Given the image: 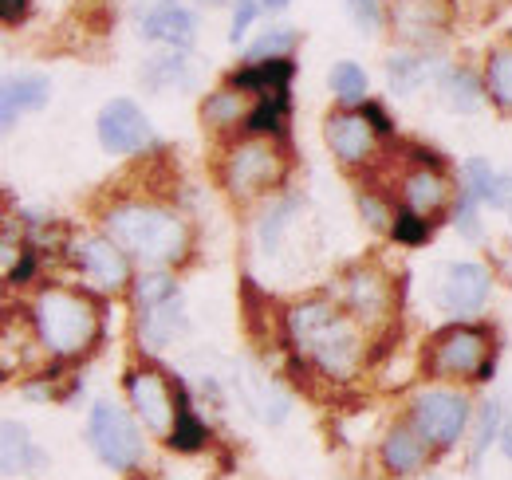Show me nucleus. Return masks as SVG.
<instances>
[{
  "label": "nucleus",
  "instance_id": "obj_1",
  "mask_svg": "<svg viewBox=\"0 0 512 480\" xmlns=\"http://www.w3.org/2000/svg\"><path fill=\"white\" fill-rule=\"evenodd\" d=\"M288 331H292V343L300 347V355H308L331 378H347L363 359L359 331L351 327V319L339 307H331L327 300L292 307Z\"/></svg>",
  "mask_w": 512,
  "mask_h": 480
},
{
  "label": "nucleus",
  "instance_id": "obj_2",
  "mask_svg": "<svg viewBox=\"0 0 512 480\" xmlns=\"http://www.w3.org/2000/svg\"><path fill=\"white\" fill-rule=\"evenodd\" d=\"M107 237L115 240L127 256H138L146 264H174L186 256L190 233L186 225L158 205H119L107 217Z\"/></svg>",
  "mask_w": 512,
  "mask_h": 480
},
{
  "label": "nucleus",
  "instance_id": "obj_3",
  "mask_svg": "<svg viewBox=\"0 0 512 480\" xmlns=\"http://www.w3.org/2000/svg\"><path fill=\"white\" fill-rule=\"evenodd\" d=\"M32 323H36L40 343L52 355H79V351H87L95 331H99L95 307L83 296H71V292H60V288L40 292V300L32 307Z\"/></svg>",
  "mask_w": 512,
  "mask_h": 480
},
{
  "label": "nucleus",
  "instance_id": "obj_4",
  "mask_svg": "<svg viewBox=\"0 0 512 480\" xmlns=\"http://www.w3.org/2000/svg\"><path fill=\"white\" fill-rule=\"evenodd\" d=\"M87 437H91V449L111 469H134L142 461V437L127 418V410H119L115 402H95L87 418Z\"/></svg>",
  "mask_w": 512,
  "mask_h": 480
},
{
  "label": "nucleus",
  "instance_id": "obj_5",
  "mask_svg": "<svg viewBox=\"0 0 512 480\" xmlns=\"http://www.w3.org/2000/svg\"><path fill=\"white\" fill-rule=\"evenodd\" d=\"M434 370L446 378H473L485 382L493 374L489 335L481 327H449L434 343Z\"/></svg>",
  "mask_w": 512,
  "mask_h": 480
},
{
  "label": "nucleus",
  "instance_id": "obj_6",
  "mask_svg": "<svg viewBox=\"0 0 512 480\" xmlns=\"http://www.w3.org/2000/svg\"><path fill=\"white\" fill-rule=\"evenodd\" d=\"M410 418H414V429H418L430 445L446 449V445H453V441L461 437V429H465V421H469V406H465V398L453 394V390H426V394L414 398Z\"/></svg>",
  "mask_w": 512,
  "mask_h": 480
},
{
  "label": "nucleus",
  "instance_id": "obj_7",
  "mask_svg": "<svg viewBox=\"0 0 512 480\" xmlns=\"http://www.w3.org/2000/svg\"><path fill=\"white\" fill-rule=\"evenodd\" d=\"M434 300L442 303L453 315H473L489 300V272L473 260H457L442 264L438 280H434Z\"/></svg>",
  "mask_w": 512,
  "mask_h": 480
},
{
  "label": "nucleus",
  "instance_id": "obj_8",
  "mask_svg": "<svg viewBox=\"0 0 512 480\" xmlns=\"http://www.w3.org/2000/svg\"><path fill=\"white\" fill-rule=\"evenodd\" d=\"M280 178V154L268 146V142H245L229 154V166H225V185L237 193V197H253L260 189H268L272 181Z\"/></svg>",
  "mask_w": 512,
  "mask_h": 480
},
{
  "label": "nucleus",
  "instance_id": "obj_9",
  "mask_svg": "<svg viewBox=\"0 0 512 480\" xmlns=\"http://www.w3.org/2000/svg\"><path fill=\"white\" fill-rule=\"evenodd\" d=\"M95 130H99V142L107 154H138L150 142V122L130 99H111L99 111Z\"/></svg>",
  "mask_w": 512,
  "mask_h": 480
},
{
  "label": "nucleus",
  "instance_id": "obj_10",
  "mask_svg": "<svg viewBox=\"0 0 512 480\" xmlns=\"http://www.w3.org/2000/svg\"><path fill=\"white\" fill-rule=\"evenodd\" d=\"M127 394L130 406L138 410L142 425L150 433H174V421H178V410H174V398L162 382V374L154 370H134L127 378Z\"/></svg>",
  "mask_w": 512,
  "mask_h": 480
},
{
  "label": "nucleus",
  "instance_id": "obj_11",
  "mask_svg": "<svg viewBox=\"0 0 512 480\" xmlns=\"http://www.w3.org/2000/svg\"><path fill=\"white\" fill-rule=\"evenodd\" d=\"M390 24H394V36H402L406 44H434L446 32L449 8L446 0H394Z\"/></svg>",
  "mask_w": 512,
  "mask_h": 480
},
{
  "label": "nucleus",
  "instance_id": "obj_12",
  "mask_svg": "<svg viewBox=\"0 0 512 480\" xmlns=\"http://www.w3.org/2000/svg\"><path fill=\"white\" fill-rule=\"evenodd\" d=\"M75 260H79L83 276H87L95 288H103V292L123 288V284H127V276H130L127 252H123L111 237L79 240V244H75Z\"/></svg>",
  "mask_w": 512,
  "mask_h": 480
},
{
  "label": "nucleus",
  "instance_id": "obj_13",
  "mask_svg": "<svg viewBox=\"0 0 512 480\" xmlns=\"http://www.w3.org/2000/svg\"><path fill=\"white\" fill-rule=\"evenodd\" d=\"M323 138H327V146L335 150L339 162L355 166V162H367L371 150H375V122L367 115L343 111V115H331L323 122Z\"/></svg>",
  "mask_w": 512,
  "mask_h": 480
},
{
  "label": "nucleus",
  "instance_id": "obj_14",
  "mask_svg": "<svg viewBox=\"0 0 512 480\" xmlns=\"http://www.w3.org/2000/svg\"><path fill=\"white\" fill-rule=\"evenodd\" d=\"M142 36L146 40H158V44H166L174 52H186L193 40H197V20H193V12L186 4L162 0V4H154L142 16Z\"/></svg>",
  "mask_w": 512,
  "mask_h": 480
},
{
  "label": "nucleus",
  "instance_id": "obj_15",
  "mask_svg": "<svg viewBox=\"0 0 512 480\" xmlns=\"http://www.w3.org/2000/svg\"><path fill=\"white\" fill-rule=\"evenodd\" d=\"M426 437L414 429V425H398V429H390L383 441V465L390 473H414V469H422V461H426Z\"/></svg>",
  "mask_w": 512,
  "mask_h": 480
},
{
  "label": "nucleus",
  "instance_id": "obj_16",
  "mask_svg": "<svg viewBox=\"0 0 512 480\" xmlns=\"http://www.w3.org/2000/svg\"><path fill=\"white\" fill-rule=\"evenodd\" d=\"M465 189L477 201H489L497 209H509L512 205V178L509 174H497L485 158H469L465 162Z\"/></svg>",
  "mask_w": 512,
  "mask_h": 480
},
{
  "label": "nucleus",
  "instance_id": "obj_17",
  "mask_svg": "<svg viewBox=\"0 0 512 480\" xmlns=\"http://www.w3.org/2000/svg\"><path fill=\"white\" fill-rule=\"evenodd\" d=\"M52 99V83L44 75H20V79H8L4 83V122L12 126L16 111H40L44 103Z\"/></svg>",
  "mask_w": 512,
  "mask_h": 480
},
{
  "label": "nucleus",
  "instance_id": "obj_18",
  "mask_svg": "<svg viewBox=\"0 0 512 480\" xmlns=\"http://www.w3.org/2000/svg\"><path fill=\"white\" fill-rule=\"evenodd\" d=\"M182 327H186V319H182V296L158 303V307H146V315H142V339L150 343V351H162L170 339H178Z\"/></svg>",
  "mask_w": 512,
  "mask_h": 480
},
{
  "label": "nucleus",
  "instance_id": "obj_19",
  "mask_svg": "<svg viewBox=\"0 0 512 480\" xmlns=\"http://www.w3.org/2000/svg\"><path fill=\"white\" fill-rule=\"evenodd\" d=\"M402 197H406V209H414V213L430 217V213H438V209L446 205L449 185H446V178H442V174L418 170V174H410V178H406V185H402Z\"/></svg>",
  "mask_w": 512,
  "mask_h": 480
},
{
  "label": "nucleus",
  "instance_id": "obj_20",
  "mask_svg": "<svg viewBox=\"0 0 512 480\" xmlns=\"http://www.w3.org/2000/svg\"><path fill=\"white\" fill-rule=\"evenodd\" d=\"M288 75H292V63L288 60H264V63L245 67V71H237L233 83H237L241 91H260V95H268V91H288Z\"/></svg>",
  "mask_w": 512,
  "mask_h": 480
},
{
  "label": "nucleus",
  "instance_id": "obj_21",
  "mask_svg": "<svg viewBox=\"0 0 512 480\" xmlns=\"http://www.w3.org/2000/svg\"><path fill=\"white\" fill-rule=\"evenodd\" d=\"M142 83L154 87V91H170V87H186L190 83V63L182 52H170V56H154L142 67Z\"/></svg>",
  "mask_w": 512,
  "mask_h": 480
},
{
  "label": "nucleus",
  "instance_id": "obj_22",
  "mask_svg": "<svg viewBox=\"0 0 512 480\" xmlns=\"http://www.w3.org/2000/svg\"><path fill=\"white\" fill-rule=\"evenodd\" d=\"M442 95H446L449 111H461V115H469V111L481 107V83H477L473 71H465V67L449 71L446 83H442Z\"/></svg>",
  "mask_w": 512,
  "mask_h": 480
},
{
  "label": "nucleus",
  "instance_id": "obj_23",
  "mask_svg": "<svg viewBox=\"0 0 512 480\" xmlns=\"http://www.w3.org/2000/svg\"><path fill=\"white\" fill-rule=\"evenodd\" d=\"M347 296H351V307H355L363 319H375V315H383V311H386L383 284H379L375 276H367V272H355V276H351Z\"/></svg>",
  "mask_w": 512,
  "mask_h": 480
},
{
  "label": "nucleus",
  "instance_id": "obj_24",
  "mask_svg": "<svg viewBox=\"0 0 512 480\" xmlns=\"http://www.w3.org/2000/svg\"><path fill=\"white\" fill-rule=\"evenodd\" d=\"M327 83H331L335 99H343V103H363V99H367V71H363L359 63L339 60L331 67Z\"/></svg>",
  "mask_w": 512,
  "mask_h": 480
},
{
  "label": "nucleus",
  "instance_id": "obj_25",
  "mask_svg": "<svg viewBox=\"0 0 512 480\" xmlns=\"http://www.w3.org/2000/svg\"><path fill=\"white\" fill-rule=\"evenodd\" d=\"M292 44H296V32H292V28H284V24H280V28H264L253 44H249L245 60H249V63L284 60V56L292 52Z\"/></svg>",
  "mask_w": 512,
  "mask_h": 480
},
{
  "label": "nucleus",
  "instance_id": "obj_26",
  "mask_svg": "<svg viewBox=\"0 0 512 480\" xmlns=\"http://www.w3.org/2000/svg\"><path fill=\"white\" fill-rule=\"evenodd\" d=\"M32 461H40L36 453H32V441H28V429L24 425H16V421H4V469L8 473H24Z\"/></svg>",
  "mask_w": 512,
  "mask_h": 480
},
{
  "label": "nucleus",
  "instance_id": "obj_27",
  "mask_svg": "<svg viewBox=\"0 0 512 480\" xmlns=\"http://www.w3.org/2000/svg\"><path fill=\"white\" fill-rule=\"evenodd\" d=\"M284 107H288V91H268V95H260L256 111L249 115V130H253V134H272V130H280Z\"/></svg>",
  "mask_w": 512,
  "mask_h": 480
},
{
  "label": "nucleus",
  "instance_id": "obj_28",
  "mask_svg": "<svg viewBox=\"0 0 512 480\" xmlns=\"http://www.w3.org/2000/svg\"><path fill=\"white\" fill-rule=\"evenodd\" d=\"M489 95L512 111V48H501L489 56Z\"/></svg>",
  "mask_w": 512,
  "mask_h": 480
},
{
  "label": "nucleus",
  "instance_id": "obj_29",
  "mask_svg": "<svg viewBox=\"0 0 512 480\" xmlns=\"http://www.w3.org/2000/svg\"><path fill=\"white\" fill-rule=\"evenodd\" d=\"M201 441H205V425H201L197 414L182 402V406H178V421H174V433H170V445L182 449V453H193V449H201Z\"/></svg>",
  "mask_w": 512,
  "mask_h": 480
},
{
  "label": "nucleus",
  "instance_id": "obj_30",
  "mask_svg": "<svg viewBox=\"0 0 512 480\" xmlns=\"http://www.w3.org/2000/svg\"><path fill=\"white\" fill-rule=\"evenodd\" d=\"M241 111H245V103H241L237 91H217V95L205 99V122L209 126H233V122H241Z\"/></svg>",
  "mask_w": 512,
  "mask_h": 480
},
{
  "label": "nucleus",
  "instance_id": "obj_31",
  "mask_svg": "<svg viewBox=\"0 0 512 480\" xmlns=\"http://www.w3.org/2000/svg\"><path fill=\"white\" fill-rule=\"evenodd\" d=\"M174 296H178V288H174V280L162 276V272L138 280V303H142V307H158V303L174 300Z\"/></svg>",
  "mask_w": 512,
  "mask_h": 480
},
{
  "label": "nucleus",
  "instance_id": "obj_32",
  "mask_svg": "<svg viewBox=\"0 0 512 480\" xmlns=\"http://www.w3.org/2000/svg\"><path fill=\"white\" fill-rule=\"evenodd\" d=\"M422 60H414V56H394L390 60V87L398 91V95H406V91H414V83L422 79Z\"/></svg>",
  "mask_w": 512,
  "mask_h": 480
},
{
  "label": "nucleus",
  "instance_id": "obj_33",
  "mask_svg": "<svg viewBox=\"0 0 512 480\" xmlns=\"http://www.w3.org/2000/svg\"><path fill=\"white\" fill-rule=\"evenodd\" d=\"M426 221H422V213H414V209H406V213H398L394 217V237L406 240V244H422L426 240Z\"/></svg>",
  "mask_w": 512,
  "mask_h": 480
},
{
  "label": "nucleus",
  "instance_id": "obj_34",
  "mask_svg": "<svg viewBox=\"0 0 512 480\" xmlns=\"http://www.w3.org/2000/svg\"><path fill=\"white\" fill-rule=\"evenodd\" d=\"M457 233L469 240L481 237V221H477V197L465 189L461 193V205H457Z\"/></svg>",
  "mask_w": 512,
  "mask_h": 480
},
{
  "label": "nucleus",
  "instance_id": "obj_35",
  "mask_svg": "<svg viewBox=\"0 0 512 480\" xmlns=\"http://www.w3.org/2000/svg\"><path fill=\"white\" fill-rule=\"evenodd\" d=\"M347 12H351V20H355L363 32H375V28H379V20H383L379 0H347Z\"/></svg>",
  "mask_w": 512,
  "mask_h": 480
},
{
  "label": "nucleus",
  "instance_id": "obj_36",
  "mask_svg": "<svg viewBox=\"0 0 512 480\" xmlns=\"http://www.w3.org/2000/svg\"><path fill=\"white\" fill-rule=\"evenodd\" d=\"M256 0H237V8H233V44H241V36L253 28V20H256Z\"/></svg>",
  "mask_w": 512,
  "mask_h": 480
},
{
  "label": "nucleus",
  "instance_id": "obj_37",
  "mask_svg": "<svg viewBox=\"0 0 512 480\" xmlns=\"http://www.w3.org/2000/svg\"><path fill=\"white\" fill-rule=\"evenodd\" d=\"M359 209H363L367 225H375V229H383L386 221H394V217H390V213L383 209V201H379L375 193H363V197H359Z\"/></svg>",
  "mask_w": 512,
  "mask_h": 480
},
{
  "label": "nucleus",
  "instance_id": "obj_38",
  "mask_svg": "<svg viewBox=\"0 0 512 480\" xmlns=\"http://www.w3.org/2000/svg\"><path fill=\"white\" fill-rule=\"evenodd\" d=\"M24 0H4V24H16V16H24Z\"/></svg>",
  "mask_w": 512,
  "mask_h": 480
},
{
  "label": "nucleus",
  "instance_id": "obj_39",
  "mask_svg": "<svg viewBox=\"0 0 512 480\" xmlns=\"http://www.w3.org/2000/svg\"><path fill=\"white\" fill-rule=\"evenodd\" d=\"M363 115H367V119L375 122V130H383V134L390 130V122H386V115L379 111V107H363Z\"/></svg>",
  "mask_w": 512,
  "mask_h": 480
},
{
  "label": "nucleus",
  "instance_id": "obj_40",
  "mask_svg": "<svg viewBox=\"0 0 512 480\" xmlns=\"http://www.w3.org/2000/svg\"><path fill=\"white\" fill-rule=\"evenodd\" d=\"M501 449H505V457L512 461V421L505 425V433H501Z\"/></svg>",
  "mask_w": 512,
  "mask_h": 480
},
{
  "label": "nucleus",
  "instance_id": "obj_41",
  "mask_svg": "<svg viewBox=\"0 0 512 480\" xmlns=\"http://www.w3.org/2000/svg\"><path fill=\"white\" fill-rule=\"evenodd\" d=\"M260 4H264V8H272V12H284L292 0H260Z\"/></svg>",
  "mask_w": 512,
  "mask_h": 480
},
{
  "label": "nucleus",
  "instance_id": "obj_42",
  "mask_svg": "<svg viewBox=\"0 0 512 480\" xmlns=\"http://www.w3.org/2000/svg\"><path fill=\"white\" fill-rule=\"evenodd\" d=\"M209 4H221V0H209Z\"/></svg>",
  "mask_w": 512,
  "mask_h": 480
}]
</instances>
